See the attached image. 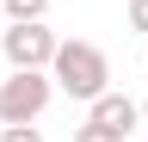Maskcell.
<instances>
[{"label":"cell","instance_id":"obj_1","mask_svg":"<svg viewBox=\"0 0 148 142\" xmlns=\"http://www.w3.org/2000/svg\"><path fill=\"white\" fill-rule=\"evenodd\" d=\"M49 80H56V93L92 105V99L111 86V62H105L99 43H86V37H62V43H56V62H49Z\"/></svg>","mask_w":148,"mask_h":142},{"label":"cell","instance_id":"obj_2","mask_svg":"<svg viewBox=\"0 0 148 142\" xmlns=\"http://www.w3.org/2000/svg\"><path fill=\"white\" fill-rule=\"evenodd\" d=\"M56 99V80L49 68H12L0 80V123H37Z\"/></svg>","mask_w":148,"mask_h":142},{"label":"cell","instance_id":"obj_3","mask_svg":"<svg viewBox=\"0 0 148 142\" xmlns=\"http://www.w3.org/2000/svg\"><path fill=\"white\" fill-rule=\"evenodd\" d=\"M56 31L43 25V19H18V25H6L0 31V56H6V68H49L56 62Z\"/></svg>","mask_w":148,"mask_h":142},{"label":"cell","instance_id":"obj_4","mask_svg":"<svg viewBox=\"0 0 148 142\" xmlns=\"http://www.w3.org/2000/svg\"><path fill=\"white\" fill-rule=\"evenodd\" d=\"M86 117H92V123H105V130H123V136H130V130L142 123V105L130 99V93H111V86H105V93L86 105Z\"/></svg>","mask_w":148,"mask_h":142},{"label":"cell","instance_id":"obj_5","mask_svg":"<svg viewBox=\"0 0 148 142\" xmlns=\"http://www.w3.org/2000/svg\"><path fill=\"white\" fill-rule=\"evenodd\" d=\"M0 12H6L12 25H18V19H43V12H49V0H0Z\"/></svg>","mask_w":148,"mask_h":142},{"label":"cell","instance_id":"obj_6","mask_svg":"<svg viewBox=\"0 0 148 142\" xmlns=\"http://www.w3.org/2000/svg\"><path fill=\"white\" fill-rule=\"evenodd\" d=\"M74 142H130V136H123V130H105V123H92V117H86L80 130H74Z\"/></svg>","mask_w":148,"mask_h":142},{"label":"cell","instance_id":"obj_7","mask_svg":"<svg viewBox=\"0 0 148 142\" xmlns=\"http://www.w3.org/2000/svg\"><path fill=\"white\" fill-rule=\"evenodd\" d=\"M0 142H43V130H37V123H6Z\"/></svg>","mask_w":148,"mask_h":142},{"label":"cell","instance_id":"obj_8","mask_svg":"<svg viewBox=\"0 0 148 142\" xmlns=\"http://www.w3.org/2000/svg\"><path fill=\"white\" fill-rule=\"evenodd\" d=\"M130 31L148 37V0H130Z\"/></svg>","mask_w":148,"mask_h":142},{"label":"cell","instance_id":"obj_9","mask_svg":"<svg viewBox=\"0 0 148 142\" xmlns=\"http://www.w3.org/2000/svg\"><path fill=\"white\" fill-rule=\"evenodd\" d=\"M142 123H148V99H142Z\"/></svg>","mask_w":148,"mask_h":142}]
</instances>
